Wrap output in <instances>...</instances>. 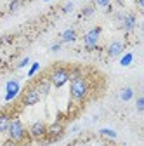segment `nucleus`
Segmentation results:
<instances>
[{"mask_svg": "<svg viewBox=\"0 0 144 146\" xmlns=\"http://www.w3.org/2000/svg\"><path fill=\"white\" fill-rule=\"evenodd\" d=\"M69 96L73 101H83L89 96V82L83 75L69 78Z\"/></svg>", "mask_w": 144, "mask_h": 146, "instance_id": "nucleus-1", "label": "nucleus"}, {"mask_svg": "<svg viewBox=\"0 0 144 146\" xmlns=\"http://www.w3.org/2000/svg\"><path fill=\"white\" fill-rule=\"evenodd\" d=\"M9 122H11V117H9L7 113H2V111H0V134H5V132H7Z\"/></svg>", "mask_w": 144, "mask_h": 146, "instance_id": "nucleus-14", "label": "nucleus"}, {"mask_svg": "<svg viewBox=\"0 0 144 146\" xmlns=\"http://www.w3.org/2000/svg\"><path fill=\"white\" fill-rule=\"evenodd\" d=\"M28 63H30V58H23V59L19 61V64H17V68H24Z\"/></svg>", "mask_w": 144, "mask_h": 146, "instance_id": "nucleus-24", "label": "nucleus"}, {"mask_svg": "<svg viewBox=\"0 0 144 146\" xmlns=\"http://www.w3.org/2000/svg\"><path fill=\"white\" fill-rule=\"evenodd\" d=\"M94 11H96V5H87V7L82 9V16L89 17V16H92V14H94Z\"/></svg>", "mask_w": 144, "mask_h": 146, "instance_id": "nucleus-17", "label": "nucleus"}, {"mask_svg": "<svg viewBox=\"0 0 144 146\" xmlns=\"http://www.w3.org/2000/svg\"><path fill=\"white\" fill-rule=\"evenodd\" d=\"M63 131H64L63 123H61V122H54L52 125H49V127H47V136H49V137H52V139H56V137H61Z\"/></svg>", "mask_w": 144, "mask_h": 146, "instance_id": "nucleus-10", "label": "nucleus"}, {"mask_svg": "<svg viewBox=\"0 0 144 146\" xmlns=\"http://www.w3.org/2000/svg\"><path fill=\"white\" fill-rule=\"evenodd\" d=\"M135 110H137L139 113L144 111V96H139V98L135 99Z\"/></svg>", "mask_w": 144, "mask_h": 146, "instance_id": "nucleus-16", "label": "nucleus"}, {"mask_svg": "<svg viewBox=\"0 0 144 146\" xmlns=\"http://www.w3.org/2000/svg\"><path fill=\"white\" fill-rule=\"evenodd\" d=\"M21 7V2L19 0H12V2L9 4V12H16V11H19Z\"/></svg>", "mask_w": 144, "mask_h": 146, "instance_id": "nucleus-18", "label": "nucleus"}, {"mask_svg": "<svg viewBox=\"0 0 144 146\" xmlns=\"http://www.w3.org/2000/svg\"><path fill=\"white\" fill-rule=\"evenodd\" d=\"M137 7H139V9L144 7V0H137Z\"/></svg>", "mask_w": 144, "mask_h": 146, "instance_id": "nucleus-26", "label": "nucleus"}, {"mask_svg": "<svg viewBox=\"0 0 144 146\" xmlns=\"http://www.w3.org/2000/svg\"><path fill=\"white\" fill-rule=\"evenodd\" d=\"M123 42H120V40H113L110 45H108V56L110 58H120L122 54H123Z\"/></svg>", "mask_w": 144, "mask_h": 146, "instance_id": "nucleus-8", "label": "nucleus"}, {"mask_svg": "<svg viewBox=\"0 0 144 146\" xmlns=\"http://www.w3.org/2000/svg\"><path fill=\"white\" fill-rule=\"evenodd\" d=\"M38 70H40V64H38V63H33V66H31V68H30V71H28V77H33Z\"/></svg>", "mask_w": 144, "mask_h": 146, "instance_id": "nucleus-22", "label": "nucleus"}, {"mask_svg": "<svg viewBox=\"0 0 144 146\" xmlns=\"http://www.w3.org/2000/svg\"><path fill=\"white\" fill-rule=\"evenodd\" d=\"M40 99H42V98H40V94L37 92V89H35V87L26 89L24 92H23V96H21V103H23V106H35Z\"/></svg>", "mask_w": 144, "mask_h": 146, "instance_id": "nucleus-5", "label": "nucleus"}, {"mask_svg": "<svg viewBox=\"0 0 144 146\" xmlns=\"http://www.w3.org/2000/svg\"><path fill=\"white\" fill-rule=\"evenodd\" d=\"M99 134H101L102 137H108V139H116V137H118V134H116L113 129H101Z\"/></svg>", "mask_w": 144, "mask_h": 146, "instance_id": "nucleus-15", "label": "nucleus"}, {"mask_svg": "<svg viewBox=\"0 0 144 146\" xmlns=\"http://www.w3.org/2000/svg\"><path fill=\"white\" fill-rule=\"evenodd\" d=\"M77 40V31L73 28H68L63 31L61 35V44H71V42H75Z\"/></svg>", "mask_w": 144, "mask_h": 146, "instance_id": "nucleus-12", "label": "nucleus"}, {"mask_svg": "<svg viewBox=\"0 0 144 146\" xmlns=\"http://www.w3.org/2000/svg\"><path fill=\"white\" fill-rule=\"evenodd\" d=\"M49 82H50L52 87L61 89L63 85H66L69 82V70H66V68H54L52 73L49 75Z\"/></svg>", "mask_w": 144, "mask_h": 146, "instance_id": "nucleus-3", "label": "nucleus"}, {"mask_svg": "<svg viewBox=\"0 0 144 146\" xmlns=\"http://www.w3.org/2000/svg\"><path fill=\"white\" fill-rule=\"evenodd\" d=\"M99 36H101V26H96L92 30H89L85 33V49L87 50H94L99 44Z\"/></svg>", "mask_w": 144, "mask_h": 146, "instance_id": "nucleus-4", "label": "nucleus"}, {"mask_svg": "<svg viewBox=\"0 0 144 146\" xmlns=\"http://www.w3.org/2000/svg\"><path fill=\"white\" fill-rule=\"evenodd\" d=\"M2 146H19V143H16V141H12V139H5V141L2 143Z\"/></svg>", "mask_w": 144, "mask_h": 146, "instance_id": "nucleus-23", "label": "nucleus"}, {"mask_svg": "<svg viewBox=\"0 0 144 146\" xmlns=\"http://www.w3.org/2000/svg\"><path fill=\"white\" fill-rule=\"evenodd\" d=\"M78 146H85V144H78Z\"/></svg>", "mask_w": 144, "mask_h": 146, "instance_id": "nucleus-28", "label": "nucleus"}, {"mask_svg": "<svg viewBox=\"0 0 144 146\" xmlns=\"http://www.w3.org/2000/svg\"><path fill=\"white\" fill-rule=\"evenodd\" d=\"M132 59H134L132 54H127V56H123V58H122V61H120V63H122V66H129V64L132 63Z\"/></svg>", "mask_w": 144, "mask_h": 146, "instance_id": "nucleus-19", "label": "nucleus"}, {"mask_svg": "<svg viewBox=\"0 0 144 146\" xmlns=\"http://www.w3.org/2000/svg\"><path fill=\"white\" fill-rule=\"evenodd\" d=\"M30 136L33 139H42V137H45L47 136V125H45V122H42V120L33 122L30 125Z\"/></svg>", "mask_w": 144, "mask_h": 146, "instance_id": "nucleus-6", "label": "nucleus"}, {"mask_svg": "<svg viewBox=\"0 0 144 146\" xmlns=\"http://www.w3.org/2000/svg\"><path fill=\"white\" fill-rule=\"evenodd\" d=\"M137 25V19H135V16L134 14H125L123 16V19H122V28L125 31H132Z\"/></svg>", "mask_w": 144, "mask_h": 146, "instance_id": "nucleus-11", "label": "nucleus"}, {"mask_svg": "<svg viewBox=\"0 0 144 146\" xmlns=\"http://www.w3.org/2000/svg\"><path fill=\"white\" fill-rule=\"evenodd\" d=\"M9 139L16 141V143H23L26 139V129L19 118H11L9 122V129H7Z\"/></svg>", "mask_w": 144, "mask_h": 146, "instance_id": "nucleus-2", "label": "nucleus"}, {"mask_svg": "<svg viewBox=\"0 0 144 146\" xmlns=\"http://www.w3.org/2000/svg\"><path fill=\"white\" fill-rule=\"evenodd\" d=\"M61 47H63V44H54V45L50 47V50H52V52H59Z\"/></svg>", "mask_w": 144, "mask_h": 146, "instance_id": "nucleus-25", "label": "nucleus"}, {"mask_svg": "<svg viewBox=\"0 0 144 146\" xmlns=\"http://www.w3.org/2000/svg\"><path fill=\"white\" fill-rule=\"evenodd\" d=\"M118 99L123 101V103H129L130 99H134V89L132 87H123V89H120Z\"/></svg>", "mask_w": 144, "mask_h": 146, "instance_id": "nucleus-13", "label": "nucleus"}, {"mask_svg": "<svg viewBox=\"0 0 144 146\" xmlns=\"http://www.w3.org/2000/svg\"><path fill=\"white\" fill-rule=\"evenodd\" d=\"M19 89H21L19 80H16V78L9 80L5 84V101H12L17 94H19Z\"/></svg>", "mask_w": 144, "mask_h": 146, "instance_id": "nucleus-7", "label": "nucleus"}, {"mask_svg": "<svg viewBox=\"0 0 144 146\" xmlns=\"http://www.w3.org/2000/svg\"><path fill=\"white\" fill-rule=\"evenodd\" d=\"M73 9H75V4L73 2H66L64 7H63V12L64 14H69V12H73Z\"/></svg>", "mask_w": 144, "mask_h": 146, "instance_id": "nucleus-20", "label": "nucleus"}, {"mask_svg": "<svg viewBox=\"0 0 144 146\" xmlns=\"http://www.w3.org/2000/svg\"><path fill=\"white\" fill-rule=\"evenodd\" d=\"M35 89H37V92L40 94V98H47V96L50 94L52 85H50L49 78H40V80L37 82V85H35Z\"/></svg>", "mask_w": 144, "mask_h": 146, "instance_id": "nucleus-9", "label": "nucleus"}, {"mask_svg": "<svg viewBox=\"0 0 144 146\" xmlns=\"http://www.w3.org/2000/svg\"><path fill=\"white\" fill-rule=\"evenodd\" d=\"M44 2H50V0H44Z\"/></svg>", "mask_w": 144, "mask_h": 146, "instance_id": "nucleus-27", "label": "nucleus"}, {"mask_svg": "<svg viewBox=\"0 0 144 146\" xmlns=\"http://www.w3.org/2000/svg\"><path fill=\"white\" fill-rule=\"evenodd\" d=\"M110 4H111V0H96V5L97 7H102V9L110 7Z\"/></svg>", "mask_w": 144, "mask_h": 146, "instance_id": "nucleus-21", "label": "nucleus"}]
</instances>
